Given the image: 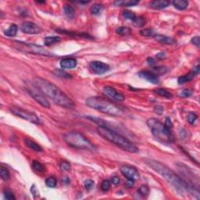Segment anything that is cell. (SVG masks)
Here are the masks:
<instances>
[{
  "instance_id": "6da1fadb",
  "label": "cell",
  "mask_w": 200,
  "mask_h": 200,
  "mask_svg": "<svg viewBox=\"0 0 200 200\" xmlns=\"http://www.w3.org/2000/svg\"><path fill=\"white\" fill-rule=\"evenodd\" d=\"M144 163L149 167L163 177L181 195L186 194V193L191 194L195 192L194 186H192L190 183H188L187 181L184 180L182 177L177 175L174 171H173L171 168L166 166L163 163L152 159H145Z\"/></svg>"
},
{
  "instance_id": "7a4b0ae2",
  "label": "cell",
  "mask_w": 200,
  "mask_h": 200,
  "mask_svg": "<svg viewBox=\"0 0 200 200\" xmlns=\"http://www.w3.org/2000/svg\"><path fill=\"white\" fill-rule=\"evenodd\" d=\"M33 82L46 97L53 101L55 104L66 109H74L75 107L74 101L54 84L42 77H34Z\"/></svg>"
},
{
  "instance_id": "3957f363",
  "label": "cell",
  "mask_w": 200,
  "mask_h": 200,
  "mask_svg": "<svg viewBox=\"0 0 200 200\" xmlns=\"http://www.w3.org/2000/svg\"><path fill=\"white\" fill-rule=\"evenodd\" d=\"M97 132L101 137L110 142L111 143L117 145L126 152L136 153L139 152V148L132 142L127 139L126 137L117 132L113 129L106 128V127L99 126L97 128Z\"/></svg>"
},
{
  "instance_id": "277c9868",
  "label": "cell",
  "mask_w": 200,
  "mask_h": 200,
  "mask_svg": "<svg viewBox=\"0 0 200 200\" xmlns=\"http://www.w3.org/2000/svg\"><path fill=\"white\" fill-rule=\"evenodd\" d=\"M85 104L89 108L113 117H120L124 113L123 108L115 103L99 96L88 98L85 100Z\"/></svg>"
},
{
  "instance_id": "5b68a950",
  "label": "cell",
  "mask_w": 200,
  "mask_h": 200,
  "mask_svg": "<svg viewBox=\"0 0 200 200\" xmlns=\"http://www.w3.org/2000/svg\"><path fill=\"white\" fill-rule=\"evenodd\" d=\"M63 140L69 146L77 150H82L96 152L97 148L96 145L87 139L83 134L78 131H69L65 133Z\"/></svg>"
},
{
  "instance_id": "8992f818",
  "label": "cell",
  "mask_w": 200,
  "mask_h": 200,
  "mask_svg": "<svg viewBox=\"0 0 200 200\" xmlns=\"http://www.w3.org/2000/svg\"><path fill=\"white\" fill-rule=\"evenodd\" d=\"M146 124L154 137L156 138L159 141L166 144L174 142L175 139L171 130L166 128L161 121L155 118H150L147 120Z\"/></svg>"
},
{
  "instance_id": "52a82bcc",
  "label": "cell",
  "mask_w": 200,
  "mask_h": 200,
  "mask_svg": "<svg viewBox=\"0 0 200 200\" xmlns=\"http://www.w3.org/2000/svg\"><path fill=\"white\" fill-rule=\"evenodd\" d=\"M13 46L17 50L22 51L24 52H28V53H33L37 54V55H42L45 56H52L53 54L52 52H49L43 47L40 46V45H37L35 44H31V43H25V42H18V41H14Z\"/></svg>"
},
{
  "instance_id": "ba28073f",
  "label": "cell",
  "mask_w": 200,
  "mask_h": 200,
  "mask_svg": "<svg viewBox=\"0 0 200 200\" xmlns=\"http://www.w3.org/2000/svg\"><path fill=\"white\" fill-rule=\"evenodd\" d=\"M26 89L28 92L30 94V96L35 100L38 103H39L41 106L45 108L50 107V103L47 99L46 96L38 88V86L34 82H27Z\"/></svg>"
},
{
  "instance_id": "9c48e42d",
  "label": "cell",
  "mask_w": 200,
  "mask_h": 200,
  "mask_svg": "<svg viewBox=\"0 0 200 200\" xmlns=\"http://www.w3.org/2000/svg\"><path fill=\"white\" fill-rule=\"evenodd\" d=\"M9 111L12 113L13 115L17 116V117L22 118L23 120H28V121L31 122V123L34 124H41V120L34 113L28 111L27 109H22L20 107H17V106H12L9 107Z\"/></svg>"
},
{
  "instance_id": "30bf717a",
  "label": "cell",
  "mask_w": 200,
  "mask_h": 200,
  "mask_svg": "<svg viewBox=\"0 0 200 200\" xmlns=\"http://www.w3.org/2000/svg\"><path fill=\"white\" fill-rule=\"evenodd\" d=\"M120 171L121 174L127 179H131L133 181H137L140 178V174L135 167L130 165H123L120 166Z\"/></svg>"
},
{
  "instance_id": "8fae6325",
  "label": "cell",
  "mask_w": 200,
  "mask_h": 200,
  "mask_svg": "<svg viewBox=\"0 0 200 200\" xmlns=\"http://www.w3.org/2000/svg\"><path fill=\"white\" fill-rule=\"evenodd\" d=\"M20 30L22 32L28 34H37L42 31V28L31 21H24L20 26Z\"/></svg>"
},
{
  "instance_id": "7c38bea8",
  "label": "cell",
  "mask_w": 200,
  "mask_h": 200,
  "mask_svg": "<svg viewBox=\"0 0 200 200\" xmlns=\"http://www.w3.org/2000/svg\"><path fill=\"white\" fill-rule=\"evenodd\" d=\"M103 93L106 97H108L111 100H115V101L121 102L125 99L124 96L121 92L117 91L114 88L111 86H106L103 88Z\"/></svg>"
},
{
  "instance_id": "4fadbf2b",
  "label": "cell",
  "mask_w": 200,
  "mask_h": 200,
  "mask_svg": "<svg viewBox=\"0 0 200 200\" xmlns=\"http://www.w3.org/2000/svg\"><path fill=\"white\" fill-rule=\"evenodd\" d=\"M89 68L96 74H103L109 71L110 69L109 65L101 61L91 62L89 63Z\"/></svg>"
},
{
  "instance_id": "5bb4252c",
  "label": "cell",
  "mask_w": 200,
  "mask_h": 200,
  "mask_svg": "<svg viewBox=\"0 0 200 200\" xmlns=\"http://www.w3.org/2000/svg\"><path fill=\"white\" fill-rule=\"evenodd\" d=\"M139 77L142 79H145L147 82H150V83L153 84V85H157L160 82V79L157 75H155L154 73H152V71H142L138 74Z\"/></svg>"
},
{
  "instance_id": "9a60e30c",
  "label": "cell",
  "mask_w": 200,
  "mask_h": 200,
  "mask_svg": "<svg viewBox=\"0 0 200 200\" xmlns=\"http://www.w3.org/2000/svg\"><path fill=\"white\" fill-rule=\"evenodd\" d=\"M154 38H155V40L156 42H158L160 44H163V45H174L176 43L175 39L169 37V36L156 34V35L154 36Z\"/></svg>"
},
{
  "instance_id": "2e32d148",
  "label": "cell",
  "mask_w": 200,
  "mask_h": 200,
  "mask_svg": "<svg viewBox=\"0 0 200 200\" xmlns=\"http://www.w3.org/2000/svg\"><path fill=\"white\" fill-rule=\"evenodd\" d=\"M77 60L74 58H64L60 61V66L63 69H73L77 66Z\"/></svg>"
},
{
  "instance_id": "e0dca14e",
  "label": "cell",
  "mask_w": 200,
  "mask_h": 200,
  "mask_svg": "<svg viewBox=\"0 0 200 200\" xmlns=\"http://www.w3.org/2000/svg\"><path fill=\"white\" fill-rule=\"evenodd\" d=\"M56 32L60 33V34H66V35L72 36V37H77V38H84V39H92V37L86 33H77L75 31H66V30H60L57 29Z\"/></svg>"
},
{
  "instance_id": "ac0fdd59",
  "label": "cell",
  "mask_w": 200,
  "mask_h": 200,
  "mask_svg": "<svg viewBox=\"0 0 200 200\" xmlns=\"http://www.w3.org/2000/svg\"><path fill=\"white\" fill-rule=\"evenodd\" d=\"M171 2L167 0H155L151 3L150 6L154 9H162L170 6Z\"/></svg>"
},
{
  "instance_id": "d6986e66",
  "label": "cell",
  "mask_w": 200,
  "mask_h": 200,
  "mask_svg": "<svg viewBox=\"0 0 200 200\" xmlns=\"http://www.w3.org/2000/svg\"><path fill=\"white\" fill-rule=\"evenodd\" d=\"M196 75H197V74H196V73L192 71V72L188 73V74H185V75L179 77L178 79H177V83H178L179 85H183V84L187 83V82L192 80V79L194 78Z\"/></svg>"
},
{
  "instance_id": "ffe728a7",
  "label": "cell",
  "mask_w": 200,
  "mask_h": 200,
  "mask_svg": "<svg viewBox=\"0 0 200 200\" xmlns=\"http://www.w3.org/2000/svg\"><path fill=\"white\" fill-rule=\"evenodd\" d=\"M24 143L27 146L29 149L32 150L33 151H35V152H42V148L39 145L38 143H36L34 141L31 140V139H24Z\"/></svg>"
},
{
  "instance_id": "44dd1931",
  "label": "cell",
  "mask_w": 200,
  "mask_h": 200,
  "mask_svg": "<svg viewBox=\"0 0 200 200\" xmlns=\"http://www.w3.org/2000/svg\"><path fill=\"white\" fill-rule=\"evenodd\" d=\"M172 4L178 10H185L188 8V2L185 0H174L172 2Z\"/></svg>"
},
{
  "instance_id": "7402d4cb",
  "label": "cell",
  "mask_w": 200,
  "mask_h": 200,
  "mask_svg": "<svg viewBox=\"0 0 200 200\" xmlns=\"http://www.w3.org/2000/svg\"><path fill=\"white\" fill-rule=\"evenodd\" d=\"M17 31H18V27L15 24H12L9 27L7 30H6L4 32V34L7 37H14L17 34Z\"/></svg>"
},
{
  "instance_id": "603a6c76",
  "label": "cell",
  "mask_w": 200,
  "mask_h": 200,
  "mask_svg": "<svg viewBox=\"0 0 200 200\" xmlns=\"http://www.w3.org/2000/svg\"><path fill=\"white\" fill-rule=\"evenodd\" d=\"M139 2L136 0H126V1H116L114 2V5L117 6H134L139 4Z\"/></svg>"
},
{
  "instance_id": "cb8c5ba5",
  "label": "cell",
  "mask_w": 200,
  "mask_h": 200,
  "mask_svg": "<svg viewBox=\"0 0 200 200\" xmlns=\"http://www.w3.org/2000/svg\"><path fill=\"white\" fill-rule=\"evenodd\" d=\"M103 6L102 4H99V3H96V4L92 5V6L90 7V13H91L92 15L98 16L101 14V13L103 11Z\"/></svg>"
},
{
  "instance_id": "d4e9b609",
  "label": "cell",
  "mask_w": 200,
  "mask_h": 200,
  "mask_svg": "<svg viewBox=\"0 0 200 200\" xmlns=\"http://www.w3.org/2000/svg\"><path fill=\"white\" fill-rule=\"evenodd\" d=\"M63 12H64L65 15L70 19H72L75 15V9L72 6H70V5L63 6Z\"/></svg>"
},
{
  "instance_id": "484cf974",
  "label": "cell",
  "mask_w": 200,
  "mask_h": 200,
  "mask_svg": "<svg viewBox=\"0 0 200 200\" xmlns=\"http://www.w3.org/2000/svg\"><path fill=\"white\" fill-rule=\"evenodd\" d=\"M132 23L133 25L136 28H142L146 24V20L144 17L139 16V17H135V18L132 20Z\"/></svg>"
},
{
  "instance_id": "4316f807",
  "label": "cell",
  "mask_w": 200,
  "mask_h": 200,
  "mask_svg": "<svg viewBox=\"0 0 200 200\" xmlns=\"http://www.w3.org/2000/svg\"><path fill=\"white\" fill-rule=\"evenodd\" d=\"M60 38L56 37V36H48V37L45 38V40H44V43L45 45H54L55 43H58L59 42H60Z\"/></svg>"
},
{
  "instance_id": "83f0119b",
  "label": "cell",
  "mask_w": 200,
  "mask_h": 200,
  "mask_svg": "<svg viewBox=\"0 0 200 200\" xmlns=\"http://www.w3.org/2000/svg\"><path fill=\"white\" fill-rule=\"evenodd\" d=\"M154 92L156 93L158 96L166 98V99H171L172 98V94L170 92H168L167 90L164 89V88H157V89L154 90Z\"/></svg>"
},
{
  "instance_id": "f1b7e54d",
  "label": "cell",
  "mask_w": 200,
  "mask_h": 200,
  "mask_svg": "<svg viewBox=\"0 0 200 200\" xmlns=\"http://www.w3.org/2000/svg\"><path fill=\"white\" fill-rule=\"evenodd\" d=\"M32 168L34 171H36L37 173H43L45 171V167L42 163H41L40 162L36 161L34 160L32 163Z\"/></svg>"
},
{
  "instance_id": "f546056e",
  "label": "cell",
  "mask_w": 200,
  "mask_h": 200,
  "mask_svg": "<svg viewBox=\"0 0 200 200\" xmlns=\"http://www.w3.org/2000/svg\"><path fill=\"white\" fill-rule=\"evenodd\" d=\"M167 67L166 66H154L152 70V72L159 77L160 75H163L167 72Z\"/></svg>"
},
{
  "instance_id": "4dcf8cb0",
  "label": "cell",
  "mask_w": 200,
  "mask_h": 200,
  "mask_svg": "<svg viewBox=\"0 0 200 200\" xmlns=\"http://www.w3.org/2000/svg\"><path fill=\"white\" fill-rule=\"evenodd\" d=\"M0 176H1V178L3 180L7 181L10 177V173H9V170L7 168L1 166V167H0Z\"/></svg>"
},
{
  "instance_id": "1f68e13d",
  "label": "cell",
  "mask_w": 200,
  "mask_h": 200,
  "mask_svg": "<svg viewBox=\"0 0 200 200\" xmlns=\"http://www.w3.org/2000/svg\"><path fill=\"white\" fill-rule=\"evenodd\" d=\"M138 192H139V195H141V196H143V197H146V196H148L149 194H150V188H149V187L147 186V185H142V186L139 187Z\"/></svg>"
},
{
  "instance_id": "d6a6232c",
  "label": "cell",
  "mask_w": 200,
  "mask_h": 200,
  "mask_svg": "<svg viewBox=\"0 0 200 200\" xmlns=\"http://www.w3.org/2000/svg\"><path fill=\"white\" fill-rule=\"evenodd\" d=\"M116 32L119 35H128V34H129L131 33V29L128 28H126V27H120V28H117Z\"/></svg>"
},
{
  "instance_id": "836d02e7",
  "label": "cell",
  "mask_w": 200,
  "mask_h": 200,
  "mask_svg": "<svg viewBox=\"0 0 200 200\" xmlns=\"http://www.w3.org/2000/svg\"><path fill=\"white\" fill-rule=\"evenodd\" d=\"M140 34L142 36H144V37H154L155 36L153 30L151 29V28H145L143 30H141Z\"/></svg>"
},
{
  "instance_id": "e575fe53",
  "label": "cell",
  "mask_w": 200,
  "mask_h": 200,
  "mask_svg": "<svg viewBox=\"0 0 200 200\" xmlns=\"http://www.w3.org/2000/svg\"><path fill=\"white\" fill-rule=\"evenodd\" d=\"M45 185L49 188H55L57 185L56 179L54 177H50L45 179Z\"/></svg>"
},
{
  "instance_id": "d590c367",
  "label": "cell",
  "mask_w": 200,
  "mask_h": 200,
  "mask_svg": "<svg viewBox=\"0 0 200 200\" xmlns=\"http://www.w3.org/2000/svg\"><path fill=\"white\" fill-rule=\"evenodd\" d=\"M123 17H124L125 19L127 20H133L134 18H135V14L134 13H133L132 11H130V10H124L123 11Z\"/></svg>"
},
{
  "instance_id": "8d00e7d4",
  "label": "cell",
  "mask_w": 200,
  "mask_h": 200,
  "mask_svg": "<svg viewBox=\"0 0 200 200\" xmlns=\"http://www.w3.org/2000/svg\"><path fill=\"white\" fill-rule=\"evenodd\" d=\"M198 119V116L196 115V113L191 112L188 114V117H187V120H188V122L190 124H194L195 122Z\"/></svg>"
},
{
  "instance_id": "74e56055",
  "label": "cell",
  "mask_w": 200,
  "mask_h": 200,
  "mask_svg": "<svg viewBox=\"0 0 200 200\" xmlns=\"http://www.w3.org/2000/svg\"><path fill=\"white\" fill-rule=\"evenodd\" d=\"M60 169L63 171H66V172H69L71 171V165L70 164V163L66 161H63L60 163Z\"/></svg>"
},
{
  "instance_id": "f35d334b",
  "label": "cell",
  "mask_w": 200,
  "mask_h": 200,
  "mask_svg": "<svg viewBox=\"0 0 200 200\" xmlns=\"http://www.w3.org/2000/svg\"><path fill=\"white\" fill-rule=\"evenodd\" d=\"M111 185V182L109 180H104L101 184V189L103 192H107Z\"/></svg>"
},
{
  "instance_id": "ab89813d",
  "label": "cell",
  "mask_w": 200,
  "mask_h": 200,
  "mask_svg": "<svg viewBox=\"0 0 200 200\" xmlns=\"http://www.w3.org/2000/svg\"><path fill=\"white\" fill-rule=\"evenodd\" d=\"M4 196H5V198H6V199H8V200L16 199V197H15V196L13 195V193L8 189L4 190Z\"/></svg>"
},
{
  "instance_id": "60d3db41",
  "label": "cell",
  "mask_w": 200,
  "mask_h": 200,
  "mask_svg": "<svg viewBox=\"0 0 200 200\" xmlns=\"http://www.w3.org/2000/svg\"><path fill=\"white\" fill-rule=\"evenodd\" d=\"M55 73L57 76H59V77H66V78H70V77H71V74L64 72V71H63L62 70H56V71H55Z\"/></svg>"
},
{
  "instance_id": "b9f144b4",
  "label": "cell",
  "mask_w": 200,
  "mask_h": 200,
  "mask_svg": "<svg viewBox=\"0 0 200 200\" xmlns=\"http://www.w3.org/2000/svg\"><path fill=\"white\" fill-rule=\"evenodd\" d=\"M94 181L92 180V179H88L85 182V187L87 190H90L92 188V187L94 186Z\"/></svg>"
},
{
  "instance_id": "7bdbcfd3",
  "label": "cell",
  "mask_w": 200,
  "mask_h": 200,
  "mask_svg": "<svg viewBox=\"0 0 200 200\" xmlns=\"http://www.w3.org/2000/svg\"><path fill=\"white\" fill-rule=\"evenodd\" d=\"M192 94V91H190V90H188V89H185L180 93L179 96H180V97H182V98H187V97H189V96H191Z\"/></svg>"
},
{
  "instance_id": "ee69618b",
  "label": "cell",
  "mask_w": 200,
  "mask_h": 200,
  "mask_svg": "<svg viewBox=\"0 0 200 200\" xmlns=\"http://www.w3.org/2000/svg\"><path fill=\"white\" fill-rule=\"evenodd\" d=\"M191 42L193 44V45H196V46L199 47L200 46V39H199V36H196V37H193L192 39Z\"/></svg>"
},
{
  "instance_id": "f6af8a7d",
  "label": "cell",
  "mask_w": 200,
  "mask_h": 200,
  "mask_svg": "<svg viewBox=\"0 0 200 200\" xmlns=\"http://www.w3.org/2000/svg\"><path fill=\"white\" fill-rule=\"evenodd\" d=\"M164 125L166 127V128H169V129H171V128H173V124H172V122H171V120L169 118V117H166V120H165Z\"/></svg>"
},
{
  "instance_id": "bcb514c9",
  "label": "cell",
  "mask_w": 200,
  "mask_h": 200,
  "mask_svg": "<svg viewBox=\"0 0 200 200\" xmlns=\"http://www.w3.org/2000/svg\"><path fill=\"white\" fill-rule=\"evenodd\" d=\"M120 182V177H117V176H114V177H113L112 179H111V183L113 184V185H119Z\"/></svg>"
},
{
  "instance_id": "7dc6e473",
  "label": "cell",
  "mask_w": 200,
  "mask_h": 200,
  "mask_svg": "<svg viewBox=\"0 0 200 200\" xmlns=\"http://www.w3.org/2000/svg\"><path fill=\"white\" fill-rule=\"evenodd\" d=\"M134 181L133 180H131V179H127L126 182H125V185H126V187H128V188H132L133 186H134Z\"/></svg>"
},
{
  "instance_id": "c3c4849f",
  "label": "cell",
  "mask_w": 200,
  "mask_h": 200,
  "mask_svg": "<svg viewBox=\"0 0 200 200\" xmlns=\"http://www.w3.org/2000/svg\"><path fill=\"white\" fill-rule=\"evenodd\" d=\"M154 110H155V113L160 114H160L163 113V108L161 106H155V109H154Z\"/></svg>"
},
{
  "instance_id": "681fc988",
  "label": "cell",
  "mask_w": 200,
  "mask_h": 200,
  "mask_svg": "<svg viewBox=\"0 0 200 200\" xmlns=\"http://www.w3.org/2000/svg\"><path fill=\"white\" fill-rule=\"evenodd\" d=\"M147 63H148L149 65L153 66H155V63H156V62H155V59L154 58H152V57H149V58L147 59Z\"/></svg>"
},
{
  "instance_id": "f907efd6",
  "label": "cell",
  "mask_w": 200,
  "mask_h": 200,
  "mask_svg": "<svg viewBox=\"0 0 200 200\" xmlns=\"http://www.w3.org/2000/svg\"><path fill=\"white\" fill-rule=\"evenodd\" d=\"M166 54L164 53V52H160V53L156 54V55H155V58L158 59V60H164V59H166Z\"/></svg>"
},
{
  "instance_id": "816d5d0a",
  "label": "cell",
  "mask_w": 200,
  "mask_h": 200,
  "mask_svg": "<svg viewBox=\"0 0 200 200\" xmlns=\"http://www.w3.org/2000/svg\"><path fill=\"white\" fill-rule=\"evenodd\" d=\"M31 193H32L33 196H34V197H36V196H39V192H38V190H37V188H35V185H33L32 187H31Z\"/></svg>"
},
{
  "instance_id": "f5cc1de1",
  "label": "cell",
  "mask_w": 200,
  "mask_h": 200,
  "mask_svg": "<svg viewBox=\"0 0 200 200\" xmlns=\"http://www.w3.org/2000/svg\"><path fill=\"white\" fill-rule=\"evenodd\" d=\"M193 71H194L195 73H196V74H199V71H200V66H199V65H198V66H195L194 67V69H193Z\"/></svg>"
}]
</instances>
